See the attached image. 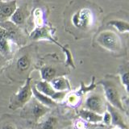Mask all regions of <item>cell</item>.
Listing matches in <instances>:
<instances>
[{"label":"cell","mask_w":129,"mask_h":129,"mask_svg":"<svg viewBox=\"0 0 129 129\" xmlns=\"http://www.w3.org/2000/svg\"><path fill=\"white\" fill-rule=\"evenodd\" d=\"M101 83L103 84L106 98L111 106L117 109H119L120 111H123L120 90L117 84L113 81L108 80H104Z\"/></svg>","instance_id":"obj_2"},{"label":"cell","mask_w":129,"mask_h":129,"mask_svg":"<svg viewBox=\"0 0 129 129\" xmlns=\"http://www.w3.org/2000/svg\"><path fill=\"white\" fill-rule=\"evenodd\" d=\"M2 129H15V127L14 126V125H12V124L7 123V124L3 125Z\"/></svg>","instance_id":"obj_25"},{"label":"cell","mask_w":129,"mask_h":129,"mask_svg":"<svg viewBox=\"0 0 129 129\" xmlns=\"http://www.w3.org/2000/svg\"><path fill=\"white\" fill-rule=\"evenodd\" d=\"M41 77L45 81V82H49V81H52L55 78L56 75V70L52 67H48V66H45L42 68L41 70Z\"/></svg>","instance_id":"obj_17"},{"label":"cell","mask_w":129,"mask_h":129,"mask_svg":"<svg viewBox=\"0 0 129 129\" xmlns=\"http://www.w3.org/2000/svg\"><path fill=\"white\" fill-rule=\"evenodd\" d=\"M32 90L30 86V80L27 81L26 84L20 89L19 91L15 94L13 100V106L15 107H22L27 103L31 98Z\"/></svg>","instance_id":"obj_5"},{"label":"cell","mask_w":129,"mask_h":129,"mask_svg":"<svg viewBox=\"0 0 129 129\" xmlns=\"http://www.w3.org/2000/svg\"><path fill=\"white\" fill-rule=\"evenodd\" d=\"M79 98L77 94H70L67 97V102L69 104L72 105V106H75L78 103Z\"/></svg>","instance_id":"obj_21"},{"label":"cell","mask_w":129,"mask_h":129,"mask_svg":"<svg viewBox=\"0 0 129 129\" xmlns=\"http://www.w3.org/2000/svg\"><path fill=\"white\" fill-rule=\"evenodd\" d=\"M31 64V59L28 55H22L19 56L16 62V66L20 71H26Z\"/></svg>","instance_id":"obj_16"},{"label":"cell","mask_w":129,"mask_h":129,"mask_svg":"<svg viewBox=\"0 0 129 129\" xmlns=\"http://www.w3.org/2000/svg\"><path fill=\"white\" fill-rule=\"evenodd\" d=\"M107 109H108L107 111L110 113V115H111L112 124L115 125V126H119L121 128L127 129V124L125 123L123 117L120 114V112L117 110L115 107H112L110 104L107 105Z\"/></svg>","instance_id":"obj_8"},{"label":"cell","mask_w":129,"mask_h":129,"mask_svg":"<svg viewBox=\"0 0 129 129\" xmlns=\"http://www.w3.org/2000/svg\"><path fill=\"white\" fill-rule=\"evenodd\" d=\"M80 115L84 120L87 121V122L99 123L103 121V116L88 110H82L80 111Z\"/></svg>","instance_id":"obj_11"},{"label":"cell","mask_w":129,"mask_h":129,"mask_svg":"<svg viewBox=\"0 0 129 129\" xmlns=\"http://www.w3.org/2000/svg\"><path fill=\"white\" fill-rule=\"evenodd\" d=\"M56 124V119L55 118H53V117L48 118L43 124V129H55Z\"/></svg>","instance_id":"obj_20"},{"label":"cell","mask_w":129,"mask_h":129,"mask_svg":"<svg viewBox=\"0 0 129 129\" xmlns=\"http://www.w3.org/2000/svg\"><path fill=\"white\" fill-rule=\"evenodd\" d=\"M104 100L99 94H91L85 103V107L88 111L97 113L99 115L104 113Z\"/></svg>","instance_id":"obj_4"},{"label":"cell","mask_w":129,"mask_h":129,"mask_svg":"<svg viewBox=\"0 0 129 129\" xmlns=\"http://www.w3.org/2000/svg\"><path fill=\"white\" fill-rule=\"evenodd\" d=\"M115 129H116V128H115Z\"/></svg>","instance_id":"obj_27"},{"label":"cell","mask_w":129,"mask_h":129,"mask_svg":"<svg viewBox=\"0 0 129 129\" xmlns=\"http://www.w3.org/2000/svg\"><path fill=\"white\" fill-rule=\"evenodd\" d=\"M103 122L105 124H109L111 122V115L107 111H104V115L103 116Z\"/></svg>","instance_id":"obj_24"},{"label":"cell","mask_w":129,"mask_h":129,"mask_svg":"<svg viewBox=\"0 0 129 129\" xmlns=\"http://www.w3.org/2000/svg\"><path fill=\"white\" fill-rule=\"evenodd\" d=\"M34 20L37 27H42L44 24V19H43V12L41 9L36 8L34 11Z\"/></svg>","instance_id":"obj_19"},{"label":"cell","mask_w":129,"mask_h":129,"mask_svg":"<svg viewBox=\"0 0 129 129\" xmlns=\"http://www.w3.org/2000/svg\"><path fill=\"white\" fill-rule=\"evenodd\" d=\"M27 16V11L25 8L23 7H19V8H16V10L15 12L11 16L10 20L11 23L15 24V26H19L22 25L24 23L25 19Z\"/></svg>","instance_id":"obj_10"},{"label":"cell","mask_w":129,"mask_h":129,"mask_svg":"<svg viewBox=\"0 0 129 129\" xmlns=\"http://www.w3.org/2000/svg\"><path fill=\"white\" fill-rule=\"evenodd\" d=\"M121 81H122V83L124 86L125 89H126V91L128 90V73L123 72L122 74H121Z\"/></svg>","instance_id":"obj_22"},{"label":"cell","mask_w":129,"mask_h":129,"mask_svg":"<svg viewBox=\"0 0 129 129\" xmlns=\"http://www.w3.org/2000/svg\"><path fill=\"white\" fill-rule=\"evenodd\" d=\"M51 86L55 90H59L60 92H63L69 87V83L67 80L64 78H53L51 81Z\"/></svg>","instance_id":"obj_13"},{"label":"cell","mask_w":129,"mask_h":129,"mask_svg":"<svg viewBox=\"0 0 129 129\" xmlns=\"http://www.w3.org/2000/svg\"><path fill=\"white\" fill-rule=\"evenodd\" d=\"M36 89L43 94L49 97L52 100L58 99H63L64 94L63 92H56V90L51 86L48 82H39L36 86Z\"/></svg>","instance_id":"obj_6"},{"label":"cell","mask_w":129,"mask_h":129,"mask_svg":"<svg viewBox=\"0 0 129 129\" xmlns=\"http://www.w3.org/2000/svg\"><path fill=\"white\" fill-rule=\"evenodd\" d=\"M2 59H3V56L0 54V63H1V61H2Z\"/></svg>","instance_id":"obj_26"},{"label":"cell","mask_w":129,"mask_h":129,"mask_svg":"<svg viewBox=\"0 0 129 129\" xmlns=\"http://www.w3.org/2000/svg\"><path fill=\"white\" fill-rule=\"evenodd\" d=\"M11 52V45L9 40L5 39L0 40V54L2 56H8Z\"/></svg>","instance_id":"obj_18"},{"label":"cell","mask_w":129,"mask_h":129,"mask_svg":"<svg viewBox=\"0 0 129 129\" xmlns=\"http://www.w3.org/2000/svg\"><path fill=\"white\" fill-rule=\"evenodd\" d=\"M17 8L15 0L0 3V22H5L10 19Z\"/></svg>","instance_id":"obj_7"},{"label":"cell","mask_w":129,"mask_h":129,"mask_svg":"<svg viewBox=\"0 0 129 129\" xmlns=\"http://www.w3.org/2000/svg\"><path fill=\"white\" fill-rule=\"evenodd\" d=\"M31 37L33 40H49L51 41L56 43L55 40L52 39V35L49 31V28L47 27H36V29L31 32ZM58 44V43H56Z\"/></svg>","instance_id":"obj_9"},{"label":"cell","mask_w":129,"mask_h":129,"mask_svg":"<svg viewBox=\"0 0 129 129\" xmlns=\"http://www.w3.org/2000/svg\"><path fill=\"white\" fill-rule=\"evenodd\" d=\"M32 93H33L34 95L36 96V99H37L41 104H43L44 106L50 107V106H54V105H56V103L54 102V100H52V99L49 98V97L44 95L42 94V93L38 91L36 89V87L32 88Z\"/></svg>","instance_id":"obj_12"},{"label":"cell","mask_w":129,"mask_h":129,"mask_svg":"<svg viewBox=\"0 0 129 129\" xmlns=\"http://www.w3.org/2000/svg\"><path fill=\"white\" fill-rule=\"evenodd\" d=\"M31 111H32V114L35 116V118L40 119L46 114L47 111H48V109L47 107L44 106L43 104H41L39 102H34Z\"/></svg>","instance_id":"obj_15"},{"label":"cell","mask_w":129,"mask_h":129,"mask_svg":"<svg viewBox=\"0 0 129 129\" xmlns=\"http://www.w3.org/2000/svg\"><path fill=\"white\" fill-rule=\"evenodd\" d=\"M93 22L92 12L88 8H83L79 10L72 17L73 24L81 29H86L89 27Z\"/></svg>","instance_id":"obj_3"},{"label":"cell","mask_w":129,"mask_h":129,"mask_svg":"<svg viewBox=\"0 0 129 129\" xmlns=\"http://www.w3.org/2000/svg\"><path fill=\"white\" fill-rule=\"evenodd\" d=\"M8 39L9 40V33L3 27L0 26V40Z\"/></svg>","instance_id":"obj_23"},{"label":"cell","mask_w":129,"mask_h":129,"mask_svg":"<svg viewBox=\"0 0 129 129\" xmlns=\"http://www.w3.org/2000/svg\"><path fill=\"white\" fill-rule=\"evenodd\" d=\"M100 46L111 52H119L122 49V41L119 36L112 31H101L96 38Z\"/></svg>","instance_id":"obj_1"},{"label":"cell","mask_w":129,"mask_h":129,"mask_svg":"<svg viewBox=\"0 0 129 129\" xmlns=\"http://www.w3.org/2000/svg\"><path fill=\"white\" fill-rule=\"evenodd\" d=\"M108 24L114 27L119 32H122V33H127L129 31V24L127 21H124V20H120V19L111 20L108 23Z\"/></svg>","instance_id":"obj_14"}]
</instances>
